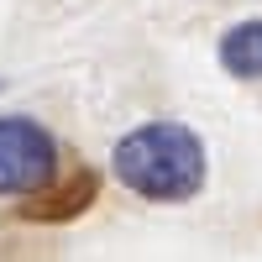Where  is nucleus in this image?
<instances>
[{
  "label": "nucleus",
  "mask_w": 262,
  "mask_h": 262,
  "mask_svg": "<svg viewBox=\"0 0 262 262\" xmlns=\"http://www.w3.org/2000/svg\"><path fill=\"white\" fill-rule=\"evenodd\" d=\"M90 200H95V173L90 168H74L58 189H37L32 194L27 221H69V215H79Z\"/></svg>",
  "instance_id": "3"
},
{
  "label": "nucleus",
  "mask_w": 262,
  "mask_h": 262,
  "mask_svg": "<svg viewBox=\"0 0 262 262\" xmlns=\"http://www.w3.org/2000/svg\"><path fill=\"white\" fill-rule=\"evenodd\" d=\"M58 147L27 116H0V194H37L53 184Z\"/></svg>",
  "instance_id": "2"
},
{
  "label": "nucleus",
  "mask_w": 262,
  "mask_h": 262,
  "mask_svg": "<svg viewBox=\"0 0 262 262\" xmlns=\"http://www.w3.org/2000/svg\"><path fill=\"white\" fill-rule=\"evenodd\" d=\"M116 173L142 200H189L205 184V147L179 121H152L116 142Z\"/></svg>",
  "instance_id": "1"
},
{
  "label": "nucleus",
  "mask_w": 262,
  "mask_h": 262,
  "mask_svg": "<svg viewBox=\"0 0 262 262\" xmlns=\"http://www.w3.org/2000/svg\"><path fill=\"white\" fill-rule=\"evenodd\" d=\"M221 63L236 79H262V21H242L221 37Z\"/></svg>",
  "instance_id": "4"
}]
</instances>
